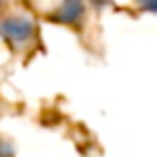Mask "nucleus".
I'll return each mask as SVG.
<instances>
[{
  "instance_id": "nucleus-2",
  "label": "nucleus",
  "mask_w": 157,
  "mask_h": 157,
  "mask_svg": "<svg viewBox=\"0 0 157 157\" xmlns=\"http://www.w3.org/2000/svg\"><path fill=\"white\" fill-rule=\"evenodd\" d=\"M55 18L63 24H71V26L81 24L85 18V2L83 0H63Z\"/></svg>"
},
{
  "instance_id": "nucleus-1",
  "label": "nucleus",
  "mask_w": 157,
  "mask_h": 157,
  "mask_svg": "<svg viewBox=\"0 0 157 157\" xmlns=\"http://www.w3.org/2000/svg\"><path fill=\"white\" fill-rule=\"evenodd\" d=\"M0 34L14 46H24L34 34V24L26 16H6L0 22Z\"/></svg>"
},
{
  "instance_id": "nucleus-3",
  "label": "nucleus",
  "mask_w": 157,
  "mask_h": 157,
  "mask_svg": "<svg viewBox=\"0 0 157 157\" xmlns=\"http://www.w3.org/2000/svg\"><path fill=\"white\" fill-rule=\"evenodd\" d=\"M137 6L141 10H147V12L157 14V0H137Z\"/></svg>"
},
{
  "instance_id": "nucleus-4",
  "label": "nucleus",
  "mask_w": 157,
  "mask_h": 157,
  "mask_svg": "<svg viewBox=\"0 0 157 157\" xmlns=\"http://www.w3.org/2000/svg\"><path fill=\"white\" fill-rule=\"evenodd\" d=\"M105 2H107V0H93V4L97 6V8H101V6H105Z\"/></svg>"
}]
</instances>
